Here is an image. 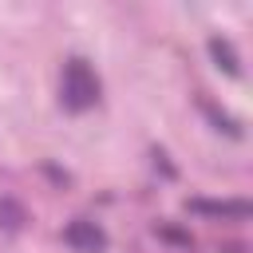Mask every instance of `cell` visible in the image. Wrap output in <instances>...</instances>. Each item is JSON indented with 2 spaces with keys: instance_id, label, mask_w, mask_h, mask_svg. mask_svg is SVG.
I'll return each instance as SVG.
<instances>
[{
  "instance_id": "1",
  "label": "cell",
  "mask_w": 253,
  "mask_h": 253,
  "mask_svg": "<svg viewBox=\"0 0 253 253\" xmlns=\"http://www.w3.org/2000/svg\"><path fill=\"white\" fill-rule=\"evenodd\" d=\"M59 99H63L67 111H91L99 103V79L87 67V59H67L63 83H59Z\"/></svg>"
},
{
  "instance_id": "2",
  "label": "cell",
  "mask_w": 253,
  "mask_h": 253,
  "mask_svg": "<svg viewBox=\"0 0 253 253\" xmlns=\"http://www.w3.org/2000/svg\"><path fill=\"white\" fill-rule=\"evenodd\" d=\"M63 241H67L75 253H103V249H107V233H103L95 221H83V217L63 229Z\"/></svg>"
},
{
  "instance_id": "3",
  "label": "cell",
  "mask_w": 253,
  "mask_h": 253,
  "mask_svg": "<svg viewBox=\"0 0 253 253\" xmlns=\"http://www.w3.org/2000/svg\"><path fill=\"white\" fill-rule=\"evenodd\" d=\"M190 210L194 213H206V217H233V221H245L249 217V202H202V198H194Z\"/></svg>"
},
{
  "instance_id": "4",
  "label": "cell",
  "mask_w": 253,
  "mask_h": 253,
  "mask_svg": "<svg viewBox=\"0 0 253 253\" xmlns=\"http://www.w3.org/2000/svg\"><path fill=\"white\" fill-rule=\"evenodd\" d=\"M210 55H213L217 67H225L229 75L241 71V67H237V55H233V47H229V40H210Z\"/></svg>"
},
{
  "instance_id": "5",
  "label": "cell",
  "mask_w": 253,
  "mask_h": 253,
  "mask_svg": "<svg viewBox=\"0 0 253 253\" xmlns=\"http://www.w3.org/2000/svg\"><path fill=\"white\" fill-rule=\"evenodd\" d=\"M202 111H206V115H210V119H213V123H217V130H229V134H233V138H237V134H241V126H237V123H233V119H229V115H221V111H217V107H213V103H206V99H202Z\"/></svg>"
},
{
  "instance_id": "6",
  "label": "cell",
  "mask_w": 253,
  "mask_h": 253,
  "mask_svg": "<svg viewBox=\"0 0 253 253\" xmlns=\"http://www.w3.org/2000/svg\"><path fill=\"white\" fill-rule=\"evenodd\" d=\"M20 221H24V210H20L16 202H0V225H4V229H16Z\"/></svg>"
}]
</instances>
